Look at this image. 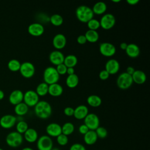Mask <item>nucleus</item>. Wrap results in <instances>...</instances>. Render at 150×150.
Returning a JSON list of instances; mask_svg holds the SVG:
<instances>
[{"label":"nucleus","instance_id":"1","mask_svg":"<svg viewBox=\"0 0 150 150\" xmlns=\"http://www.w3.org/2000/svg\"><path fill=\"white\" fill-rule=\"evenodd\" d=\"M34 107V111L36 115L40 119H47L52 114V106L46 101H39Z\"/></svg>","mask_w":150,"mask_h":150},{"label":"nucleus","instance_id":"2","mask_svg":"<svg viewBox=\"0 0 150 150\" xmlns=\"http://www.w3.org/2000/svg\"><path fill=\"white\" fill-rule=\"evenodd\" d=\"M94 13L92 9L86 5H80L76 10V16L77 19L81 22L87 23L93 18Z\"/></svg>","mask_w":150,"mask_h":150},{"label":"nucleus","instance_id":"3","mask_svg":"<svg viewBox=\"0 0 150 150\" xmlns=\"http://www.w3.org/2000/svg\"><path fill=\"white\" fill-rule=\"evenodd\" d=\"M43 76L44 82L48 85L57 83L60 79V75L56 68L52 66L47 67L45 69Z\"/></svg>","mask_w":150,"mask_h":150},{"label":"nucleus","instance_id":"4","mask_svg":"<svg viewBox=\"0 0 150 150\" xmlns=\"http://www.w3.org/2000/svg\"><path fill=\"white\" fill-rule=\"evenodd\" d=\"M23 137L22 134L17 131H12L8 134L5 138L6 144L11 148H17L23 142Z\"/></svg>","mask_w":150,"mask_h":150},{"label":"nucleus","instance_id":"5","mask_svg":"<svg viewBox=\"0 0 150 150\" xmlns=\"http://www.w3.org/2000/svg\"><path fill=\"white\" fill-rule=\"evenodd\" d=\"M117 85L121 90H127L129 88L133 83L132 76L126 72L121 73L117 79Z\"/></svg>","mask_w":150,"mask_h":150},{"label":"nucleus","instance_id":"6","mask_svg":"<svg viewBox=\"0 0 150 150\" xmlns=\"http://www.w3.org/2000/svg\"><path fill=\"white\" fill-rule=\"evenodd\" d=\"M53 146V141L47 135L40 137L36 141V146L38 150H51Z\"/></svg>","mask_w":150,"mask_h":150},{"label":"nucleus","instance_id":"7","mask_svg":"<svg viewBox=\"0 0 150 150\" xmlns=\"http://www.w3.org/2000/svg\"><path fill=\"white\" fill-rule=\"evenodd\" d=\"M23 101L28 107H35L39 101V96L35 91L29 90L23 93Z\"/></svg>","mask_w":150,"mask_h":150},{"label":"nucleus","instance_id":"8","mask_svg":"<svg viewBox=\"0 0 150 150\" xmlns=\"http://www.w3.org/2000/svg\"><path fill=\"white\" fill-rule=\"evenodd\" d=\"M99 21L100 27L104 30H110L112 29L115 24V16L110 13L104 14Z\"/></svg>","mask_w":150,"mask_h":150},{"label":"nucleus","instance_id":"9","mask_svg":"<svg viewBox=\"0 0 150 150\" xmlns=\"http://www.w3.org/2000/svg\"><path fill=\"white\" fill-rule=\"evenodd\" d=\"M84 122L89 130L95 131L100 126L99 118L94 113H88L84 118Z\"/></svg>","mask_w":150,"mask_h":150},{"label":"nucleus","instance_id":"10","mask_svg":"<svg viewBox=\"0 0 150 150\" xmlns=\"http://www.w3.org/2000/svg\"><path fill=\"white\" fill-rule=\"evenodd\" d=\"M19 71L23 77L29 79L33 77L35 74V67L31 62H25L21 63Z\"/></svg>","mask_w":150,"mask_h":150},{"label":"nucleus","instance_id":"11","mask_svg":"<svg viewBox=\"0 0 150 150\" xmlns=\"http://www.w3.org/2000/svg\"><path fill=\"white\" fill-rule=\"evenodd\" d=\"M99 51L100 53L105 57H111L116 52L115 46L110 42H103L100 45Z\"/></svg>","mask_w":150,"mask_h":150},{"label":"nucleus","instance_id":"12","mask_svg":"<svg viewBox=\"0 0 150 150\" xmlns=\"http://www.w3.org/2000/svg\"><path fill=\"white\" fill-rule=\"evenodd\" d=\"M17 118L12 114H6L0 118V125L4 129L12 128L16 123Z\"/></svg>","mask_w":150,"mask_h":150},{"label":"nucleus","instance_id":"13","mask_svg":"<svg viewBox=\"0 0 150 150\" xmlns=\"http://www.w3.org/2000/svg\"><path fill=\"white\" fill-rule=\"evenodd\" d=\"M46 132L50 137H57L62 134V126L56 122L50 123L46 128Z\"/></svg>","mask_w":150,"mask_h":150},{"label":"nucleus","instance_id":"14","mask_svg":"<svg viewBox=\"0 0 150 150\" xmlns=\"http://www.w3.org/2000/svg\"><path fill=\"white\" fill-rule=\"evenodd\" d=\"M120 63L115 59H109L105 64V70L110 75H113L117 73L120 70Z\"/></svg>","mask_w":150,"mask_h":150},{"label":"nucleus","instance_id":"15","mask_svg":"<svg viewBox=\"0 0 150 150\" xmlns=\"http://www.w3.org/2000/svg\"><path fill=\"white\" fill-rule=\"evenodd\" d=\"M67 43L66 36L62 33L56 34L53 38L52 44L53 47L57 50L63 49Z\"/></svg>","mask_w":150,"mask_h":150},{"label":"nucleus","instance_id":"16","mask_svg":"<svg viewBox=\"0 0 150 150\" xmlns=\"http://www.w3.org/2000/svg\"><path fill=\"white\" fill-rule=\"evenodd\" d=\"M64 56L63 53L60 50H53L49 54V61L53 65L57 66L60 64L63 63Z\"/></svg>","mask_w":150,"mask_h":150},{"label":"nucleus","instance_id":"17","mask_svg":"<svg viewBox=\"0 0 150 150\" xmlns=\"http://www.w3.org/2000/svg\"><path fill=\"white\" fill-rule=\"evenodd\" d=\"M28 33L33 36H40L43 35L45 29L42 24L39 23H33L28 28Z\"/></svg>","mask_w":150,"mask_h":150},{"label":"nucleus","instance_id":"18","mask_svg":"<svg viewBox=\"0 0 150 150\" xmlns=\"http://www.w3.org/2000/svg\"><path fill=\"white\" fill-rule=\"evenodd\" d=\"M23 93L18 89L12 91L9 96V101L11 104L16 105V104L23 102Z\"/></svg>","mask_w":150,"mask_h":150},{"label":"nucleus","instance_id":"19","mask_svg":"<svg viewBox=\"0 0 150 150\" xmlns=\"http://www.w3.org/2000/svg\"><path fill=\"white\" fill-rule=\"evenodd\" d=\"M88 114V108L85 105H80L75 108L73 116L77 120H83Z\"/></svg>","mask_w":150,"mask_h":150},{"label":"nucleus","instance_id":"20","mask_svg":"<svg viewBox=\"0 0 150 150\" xmlns=\"http://www.w3.org/2000/svg\"><path fill=\"white\" fill-rule=\"evenodd\" d=\"M140 49L138 45L135 43L128 44L125 49V53L127 56L131 58H136L140 54Z\"/></svg>","mask_w":150,"mask_h":150},{"label":"nucleus","instance_id":"21","mask_svg":"<svg viewBox=\"0 0 150 150\" xmlns=\"http://www.w3.org/2000/svg\"><path fill=\"white\" fill-rule=\"evenodd\" d=\"M23 137L28 142L33 143L38 139V133L34 128H29L23 134Z\"/></svg>","mask_w":150,"mask_h":150},{"label":"nucleus","instance_id":"22","mask_svg":"<svg viewBox=\"0 0 150 150\" xmlns=\"http://www.w3.org/2000/svg\"><path fill=\"white\" fill-rule=\"evenodd\" d=\"M131 76L133 83L134 82L138 84H142L146 80V74L143 71L140 70H135Z\"/></svg>","mask_w":150,"mask_h":150},{"label":"nucleus","instance_id":"23","mask_svg":"<svg viewBox=\"0 0 150 150\" xmlns=\"http://www.w3.org/2000/svg\"><path fill=\"white\" fill-rule=\"evenodd\" d=\"M63 87L59 83H54L49 85L48 94L53 97H59L63 94Z\"/></svg>","mask_w":150,"mask_h":150},{"label":"nucleus","instance_id":"24","mask_svg":"<svg viewBox=\"0 0 150 150\" xmlns=\"http://www.w3.org/2000/svg\"><path fill=\"white\" fill-rule=\"evenodd\" d=\"M84 141L88 145H94L97 141L98 137L95 131L89 130L86 134L84 135Z\"/></svg>","mask_w":150,"mask_h":150},{"label":"nucleus","instance_id":"25","mask_svg":"<svg viewBox=\"0 0 150 150\" xmlns=\"http://www.w3.org/2000/svg\"><path fill=\"white\" fill-rule=\"evenodd\" d=\"M91 9L94 14L100 15H103L107 9V6L105 2L102 1H99L96 2L94 5L93 8Z\"/></svg>","mask_w":150,"mask_h":150},{"label":"nucleus","instance_id":"26","mask_svg":"<svg viewBox=\"0 0 150 150\" xmlns=\"http://www.w3.org/2000/svg\"><path fill=\"white\" fill-rule=\"evenodd\" d=\"M87 103L92 107H98L101 104L102 100L98 96L92 94L87 97Z\"/></svg>","mask_w":150,"mask_h":150},{"label":"nucleus","instance_id":"27","mask_svg":"<svg viewBox=\"0 0 150 150\" xmlns=\"http://www.w3.org/2000/svg\"><path fill=\"white\" fill-rule=\"evenodd\" d=\"M29 110V107L23 102L20 103L15 105L14 111L18 116H23L27 114Z\"/></svg>","mask_w":150,"mask_h":150},{"label":"nucleus","instance_id":"28","mask_svg":"<svg viewBox=\"0 0 150 150\" xmlns=\"http://www.w3.org/2000/svg\"><path fill=\"white\" fill-rule=\"evenodd\" d=\"M79 82V79L76 74L68 75L66 79V84L67 86L70 88H73L77 87Z\"/></svg>","mask_w":150,"mask_h":150},{"label":"nucleus","instance_id":"29","mask_svg":"<svg viewBox=\"0 0 150 150\" xmlns=\"http://www.w3.org/2000/svg\"><path fill=\"white\" fill-rule=\"evenodd\" d=\"M84 36L87 39V42L92 43L97 42L99 39V34L96 30L88 29L85 33Z\"/></svg>","mask_w":150,"mask_h":150},{"label":"nucleus","instance_id":"30","mask_svg":"<svg viewBox=\"0 0 150 150\" xmlns=\"http://www.w3.org/2000/svg\"><path fill=\"white\" fill-rule=\"evenodd\" d=\"M78 60L74 54H69L64 57L63 63L67 67H74L77 64Z\"/></svg>","mask_w":150,"mask_h":150},{"label":"nucleus","instance_id":"31","mask_svg":"<svg viewBox=\"0 0 150 150\" xmlns=\"http://www.w3.org/2000/svg\"><path fill=\"white\" fill-rule=\"evenodd\" d=\"M48 88L49 85L45 82H42L37 86L35 91L39 96L43 97L48 94Z\"/></svg>","mask_w":150,"mask_h":150},{"label":"nucleus","instance_id":"32","mask_svg":"<svg viewBox=\"0 0 150 150\" xmlns=\"http://www.w3.org/2000/svg\"><path fill=\"white\" fill-rule=\"evenodd\" d=\"M74 131V126L73 123L67 122L62 126V134L68 136L73 134Z\"/></svg>","mask_w":150,"mask_h":150},{"label":"nucleus","instance_id":"33","mask_svg":"<svg viewBox=\"0 0 150 150\" xmlns=\"http://www.w3.org/2000/svg\"><path fill=\"white\" fill-rule=\"evenodd\" d=\"M49 21L53 25L55 26H59L63 24V18L60 15L55 13L50 17Z\"/></svg>","mask_w":150,"mask_h":150},{"label":"nucleus","instance_id":"34","mask_svg":"<svg viewBox=\"0 0 150 150\" xmlns=\"http://www.w3.org/2000/svg\"><path fill=\"white\" fill-rule=\"evenodd\" d=\"M21 63L16 59H11L8 63V67L12 71H19Z\"/></svg>","mask_w":150,"mask_h":150},{"label":"nucleus","instance_id":"35","mask_svg":"<svg viewBox=\"0 0 150 150\" xmlns=\"http://www.w3.org/2000/svg\"><path fill=\"white\" fill-rule=\"evenodd\" d=\"M28 128L29 127L28 123L23 120L19 121L16 124V131L21 134H24Z\"/></svg>","mask_w":150,"mask_h":150},{"label":"nucleus","instance_id":"36","mask_svg":"<svg viewBox=\"0 0 150 150\" xmlns=\"http://www.w3.org/2000/svg\"><path fill=\"white\" fill-rule=\"evenodd\" d=\"M87 27L89 30H96L98 29L100 27V21L96 19H91L87 23Z\"/></svg>","mask_w":150,"mask_h":150},{"label":"nucleus","instance_id":"37","mask_svg":"<svg viewBox=\"0 0 150 150\" xmlns=\"http://www.w3.org/2000/svg\"><path fill=\"white\" fill-rule=\"evenodd\" d=\"M95 132L97 134V136L98 137V138H100V139H104L107 137L108 135V131L106 129V128H105L103 127H98L96 130Z\"/></svg>","mask_w":150,"mask_h":150},{"label":"nucleus","instance_id":"38","mask_svg":"<svg viewBox=\"0 0 150 150\" xmlns=\"http://www.w3.org/2000/svg\"><path fill=\"white\" fill-rule=\"evenodd\" d=\"M56 141H57V144L59 145L64 146L67 144V143L69 142V139H68L67 136H66L63 134H61L56 137Z\"/></svg>","mask_w":150,"mask_h":150},{"label":"nucleus","instance_id":"39","mask_svg":"<svg viewBox=\"0 0 150 150\" xmlns=\"http://www.w3.org/2000/svg\"><path fill=\"white\" fill-rule=\"evenodd\" d=\"M67 69V67L64 64V63L60 64L56 66V69L59 75H64L65 74H66Z\"/></svg>","mask_w":150,"mask_h":150},{"label":"nucleus","instance_id":"40","mask_svg":"<svg viewBox=\"0 0 150 150\" xmlns=\"http://www.w3.org/2000/svg\"><path fill=\"white\" fill-rule=\"evenodd\" d=\"M69 150H86L84 146L79 143H75L71 145Z\"/></svg>","mask_w":150,"mask_h":150},{"label":"nucleus","instance_id":"41","mask_svg":"<svg viewBox=\"0 0 150 150\" xmlns=\"http://www.w3.org/2000/svg\"><path fill=\"white\" fill-rule=\"evenodd\" d=\"M110 77L109 73L104 69L102 70L99 73V77L101 80H106Z\"/></svg>","mask_w":150,"mask_h":150},{"label":"nucleus","instance_id":"42","mask_svg":"<svg viewBox=\"0 0 150 150\" xmlns=\"http://www.w3.org/2000/svg\"><path fill=\"white\" fill-rule=\"evenodd\" d=\"M74 110V109L73 107H67L64 108V109L63 110V112L66 116L71 117V116H73Z\"/></svg>","mask_w":150,"mask_h":150},{"label":"nucleus","instance_id":"43","mask_svg":"<svg viewBox=\"0 0 150 150\" xmlns=\"http://www.w3.org/2000/svg\"><path fill=\"white\" fill-rule=\"evenodd\" d=\"M88 131H89V129L84 124L80 125V127H79V131L82 135L86 134Z\"/></svg>","mask_w":150,"mask_h":150},{"label":"nucleus","instance_id":"44","mask_svg":"<svg viewBox=\"0 0 150 150\" xmlns=\"http://www.w3.org/2000/svg\"><path fill=\"white\" fill-rule=\"evenodd\" d=\"M77 42L80 45H84L87 42V39L84 35H80L77 38Z\"/></svg>","mask_w":150,"mask_h":150},{"label":"nucleus","instance_id":"45","mask_svg":"<svg viewBox=\"0 0 150 150\" xmlns=\"http://www.w3.org/2000/svg\"><path fill=\"white\" fill-rule=\"evenodd\" d=\"M135 70L134 69V68L133 67H132V66H128V67H127L125 72H126L127 74L131 75V76H132V74L134 73Z\"/></svg>","mask_w":150,"mask_h":150},{"label":"nucleus","instance_id":"46","mask_svg":"<svg viewBox=\"0 0 150 150\" xmlns=\"http://www.w3.org/2000/svg\"><path fill=\"white\" fill-rule=\"evenodd\" d=\"M126 2L127 4H128L130 5H135L139 2V0H127Z\"/></svg>","mask_w":150,"mask_h":150},{"label":"nucleus","instance_id":"47","mask_svg":"<svg viewBox=\"0 0 150 150\" xmlns=\"http://www.w3.org/2000/svg\"><path fill=\"white\" fill-rule=\"evenodd\" d=\"M66 74H67L68 75H72L73 74H75L74 67H67Z\"/></svg>","mask_w":150,"mask_h":150},{"label":"nucleus","instance_id":"48","mask_svg":"<svg viewBox=\"0 0 150 150\" xmlns=\"http://www.w3.org/2000/svg\"><path fill=\"white\" fill-rule=\"evenodd\" d=\"M127 45H128V44L126 42H122L120 45V47L121 49L125 50V49L127 47Z\"/></svg>","mask_w":150,"mask_h":150},{"label":"nucleus","instance_id":"49","mask_svg":"<svg viewBox=\"0 0 150 150\" xmlns=\"http://www.w3.org/2000/svg\"><path fill=\"white\" fill-rule=\"evenodd\" d=\"M4 96H5L4 92L2 90L0 89V100H2L4 98Z\"/></svg>","mask_w":150,"mask_h":150},{"label":"nucleus","instance_id":"50","mask_svg":"<svg viewBox=\"0 0 150 150\" xmlns=\"http://www.w3.org/2000/svg\"><path fill=\"white\" fill-rule=\"evenodd\" d=\"M21 150H34V149L30 147H25L22 148Z\"/></svg>","mask_w":150,"mask_h":150},{"label":"nucleus","instance_id":"51","mask_svg":"<svg viewBox=\"0 0 150 150\" xmlns=\"http://www.w3.org/2000/svg\"><path fill=\"white\" fill-rule=\"evenodd\" d=\"M111 1L114 3H118V2H120L121 1L120 0H112Z\"/></svg>","mask_w":150,"mask_h":150},{"label":"nucleus","instance_id":"52","mask_svg":"<svg viewBox=\"0 0 150 150\" xmlns=\"http://www.w3.org/2000/svg\"><path fill=\"white\" fill-rule=\"evenodd\" d=\"M51 150H60V149H59L58 148H56V147H54V148H53V147Z\"/></svg>","mask_w":150,"mask_h":150},{"label":"nucleus","instance_id":"53","mask_svg":"<svg viewBox=\"0 0 150 150\" xmlns=\"http://www.w3.org/2000/svg\"><path fill=\"white\" fill-rule=\"evenodd\" d=\"M0 150H4L2 148H0Z\"/></svg>","mask_w":150,"mask_h":150}]
</instances>
